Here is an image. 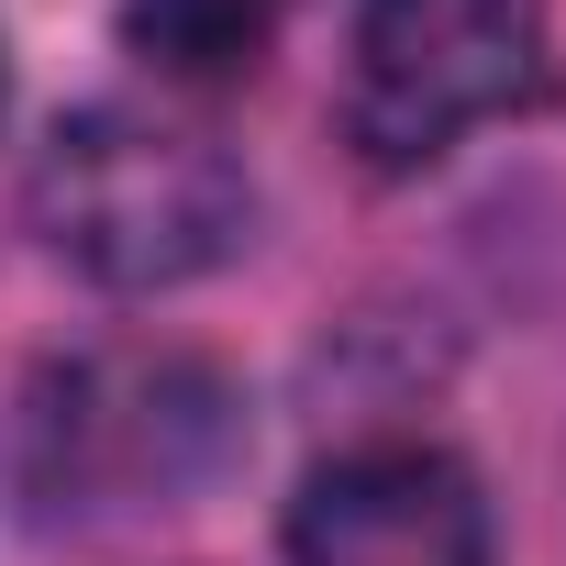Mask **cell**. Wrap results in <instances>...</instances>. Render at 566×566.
Returning <instances> with one entry per match:
<instances>
[{
  "instance_id": "obj_1",
  "label": "cell",
  "mask_w": 566,
  "mask_h": 566,
  "mask_svg": "<svg viewBox=\"0 0 566 566\" xmlns=\"http://www.w3.org/2000/svg\"><path fill=\"white\" fill-rule=\"evenodd\" d=\"M34 233L56 266H78L90 290H189L255 233V178L222 156V134L145 112V101H90L45 134Z\"/></svg>"
},
{
  "instance_id": "obj_2",
  "label": "cell",
  "mask_w": 566,
  "mask_h": 566,
  "mask_svg": "<svg viewBox=\"0 0 566 566\" xmlns=\"http://www.w3.org/2000/svg\"><path fill=\"white\" fill-rule=\"evenodd\" d=\"M244 444V400L222 367L178 345H90L34 378V500L45 511H167L222 478Z\"/></svg>"
},
{
  "instance_id": "obj_3",
  "label": "cell",
  "mask_w": 566,
  "mask_h": 566,
  "mask_svg": "<svg viewBox=\"0 0 566 566\" xmlns=\"http://www.w3.org/2000/svg\"><path fill=\"white\" fill-rule=\"evenodd\" d=\"M555 90L544 0H356L345 45V145L378 178L433 167L455 134L533 112Z\"/></svg>"
},
{
  "instance_id": "obj_4",
  "label": "cell",
  "mask_w": 566,
  "mask_h": 566,
  "mask_svg": "<svg viewBox=\"0 0 566 566\" xmlns=\"http://www.w3.org/2000/svg\"><path fill=\"white\" fill-rule=\"evenodd\" d=\"M290 566H489V489L422 433L345 444L290 500Z\"/></svg>"
},
{
  "instance_id": "obj_5",
  "label": "cell",
  "mask_w": 566,
  "mask_h": 566,
  "mask_svg": "<svg viewBox=\"0 0 566 566\" xmlns=\"http://www.w3.org/2000/svg\"><path fill=\"white\" fill-rule=\"evenodd\" d=\"M277 23H290V0H123V45L156 78H189V90L255 78Z\"/></svg>"
},
{
  "instance_id": "obj_6",
  "label": "cell",
  "mask_w": 566,
  "mask_h": 566,
  "mask_svg": "<svg viewBox=\"0 0 566 566\" xmlns=\"http://www.w3.org/2000/svg\"><path fill=\"white\" fill-rule=\"evenodd\" d=\"M0 90H12V67H0Z\"/></svg>"
}]
</instances>
